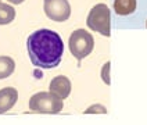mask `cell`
<instances>
[{
  "mask_svg": "<svg viewBox=\"0 0 147 125\" xmlns=\"http://www.w3.org/2000/svg\"><path fill=\"white\" fill-rule=\"evenodd\" d=\"M33 76H35L36 79H42V78H43V72L40 71V68L36 67V68L33 70Z\"/></svg>",
  "mask_w": 147,
  "mask_h": 125,
  "instance_id": "13",
  "label": "cell"
},
{
  "mask_svg": "<svg viewBox=\"0 0 147 125\" xmlns=\"http://www.w3.org/2000/svg\"><path fill=\"white\" fill-rule=\"evenodd\" d=\"M16 18V10L13 6L6 4V3H0V25H7L13 22V20Z\"/></svg>",
  "mask_w": 147,
  "mask_h": 125,
  "instance_id": "10",
  "label": "cell"
},
{
  "mask_svg": "<svg viewBox=\"0 0 147 125\" xmlns=\"http://www.w3.org/2000/svg\"><path fill=\"white\" fill-rule=\"evenodd\" d=\"M7 1H10V3H13V4H21L24 0H7Z\"/></svg>",
  "mask_w": 147,
  "mask_h": 125,
  "instance_id": "14",
  "label": "cell"
},
{
  "mask_svg": "<svg viewBox=\"0 0 147 125\" xmlns=\"http://www.w3.org/2000/svg\"><path fill=\"white\" fill-rule=\"evenodd\" d=\"M117 16H129L136 10V0H114Z\"/></svg>",
  "mask_w": 147,
  "mask_h": 125,
  "instance_id": "8",
  "label": "cell"
},
{
  "mask_svg": "<svg viewBox=\"0 0 147 125\" xmlns=\"http://www.w3.org/2000/svg\"><path fill=\"white\" fill-rule=\"evenodd\" d=\"M43 10L47 18L56 22L67 21L71 16V6L68 0H43Z\"/></svg>",
  "mask_w": 147,
  "mask_h": 125,
  "instance_id": "5",
  "label": "cell"
},
{
  "mask_svg": "<svg viewBox=\"0 0 147 125\" xmlns=\"http://www.w3.org/2000/svg\"><path fill=\"white\" fill-rule=\"evenodd\" d=\"M18 100V92L14 88L0 89V114L7 113Z\"/></svg>",
  "mask_w": 147,
  "mask_h": 125,
  "instance_id": "7",
  "label": "cell"
},
{
  "mask_svg": "<svg viewBox=\"0 0 147 125\" xmlns=\"http://www.w3.org/2000/svg\"><path fill=\"white\" fill-rule=\"evenodd\" d=\"M26 49L31 63L38 68H56L64 54L61 36L51 29H38L26 39Z\"/></svg>",
  "mask_w": 147,
  "mask_h": 125,
  "instance_id": "1",
  "label": "cell"
},
{
  "mask_svg": "<svg viewBox=\"0 0 147 125\" xmlns=\"http://www.w3.org/2000/svg\"><path fill=\"white\" fill-rule=\"evenodd\" d=\"M68 46H69L71 54L78 61H81L92 53V50L94 47V39H93L92 33H89L88 31L76 29L71 33L69 41H68Z\"/></svg>",
  "mask_w": 147,
  "mask_h": 125,
  "instance_id": "4",
  "label": "cell"
},
{
  "mask_svg": "<svg viewBox=\"0 0 147 125\" xmlns=\"http://www.w3.org/2000/svg\"><path fill=\"white\" fill-rule=\"evenodd\" d=\"M16 63L8 56H0V79H6L14 72Z\"/></svg>",
  "mask_w": 147,
  "mask_h": 125,
  "instance_id": "9",
  "label": "cell"
},
{
  "mask_svg": "<svg viewBox=\"0 0 147 125\" xmlns=\"http://www.w3.org/2000/svg\"><path fill=\"white\" fill-rule=\"evenodd\" d=\"M110 66H111V63L110 61H107L104 66L101 67V79H103V82L106 83V85H110L111 83V79H110Z\"/></svg>",
  "mask_w": 147,
  "mask_h": 125,
  "instance_id": "11",
  "label": "cell"
},
{
  "mask_svg": "<svg viewBox=\"0 0 147 125\" xmlns=\"http://www.w3.org/2000/svg\"><path fill=\"white\" fill-rule=\"evenodd\" d=\"M86 25L92 31L100 33L103 36L111 35V13L107 4H96L90 10Z\"/></svg>",
  "mask_w": 147,
  "mask_h": 125,
  "instance_id": "2",
  "label": "cell"
},
{
  "mask_svg": "<svg viewBox=\"0 0 147 125\" xmlns=\"http://www.w3.org/2000/svg\"><path fill=\"white\" fill-rule=\"evenodd\" d=\"M64 107L63 99L53 95L51 92H39L29 100V108L35 113L43 114H58Z\"/></svg>",
  "mask_w": 147,
  "mask_h": 125,
  "instance_id": "3",
  "label": "cell"
},
{
  "mask_svg": "<svg viewBox=\"0 0 147 125\" xmlns=\"http://www.w3.org/2000/svg\"><path fill=\"white\" fill-rule=\"evenodd\" d=\"M146 26H147V22H146Z\"/></svg>",
  "mask_w": 147,
  "mask_h": 125,
  "instance_id": "15",
  "label": "cell"
},
{
  "mask_svg": "<svg viewBox=\"0 0 147 125\" xmlns=\"http://www.w3.org/2000/svg\"><path fill=\"white\" fill-rule=\"evenodd\" d=\"M49 89L53 95L58 96L60 99H67L71 93V81L64 75L54 76L49 85Z\"/></svg>",
  "mask_w": 147,
  "mask_h": 125,
  "instance_id": "6",
  "label": "cell"
},
{
  "mask_svg": "<svg viewBox=\"0 0 147 125\" xmlns=\"http://www.w3.org/2000/svg\"><path fill=\"white\" fill-rule=\"evenodd\" d=\"M85 114H107V108L101 104H93L86 108Z\"/></svg>",
  "mask_w": 147,
  "mask_h": 125,
  "instance_id": "12",
  "label": "cell"
}]
</instances>
